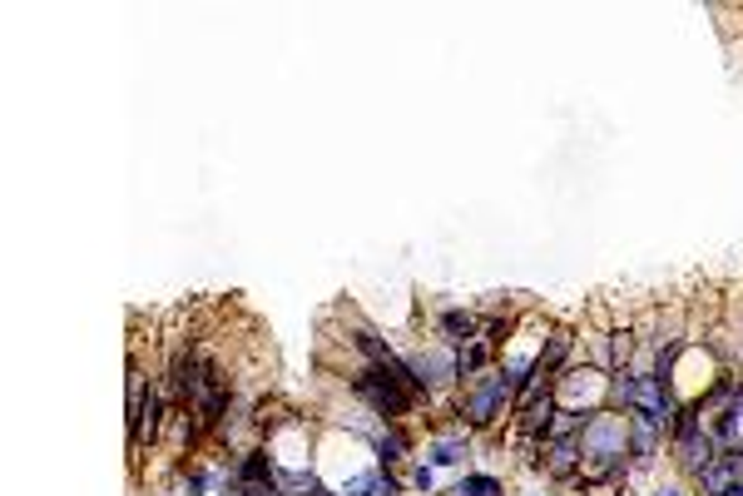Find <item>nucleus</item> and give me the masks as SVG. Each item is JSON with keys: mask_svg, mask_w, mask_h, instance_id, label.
I'll use <instances>...</instances> for the list:
<instances>
[{"mask_svg": "<svg viewBox=\"0 0 743 496\" xmlns=\"http://www.w3.org/2000/svg\"><path fill=\"white\" fill-rule=\"evenodd\" d=\"M516 388H520L516 372H506V367H491V372H481V378L466 388V398H461V417H466L471 427H486V422H496L500 407L516 398Z\"/></svg>", "mask_w": 743, "mask_h": 496, "instance_id": "1", "label": "nucleus"}, {"mask_svg": "<svg viewBox=\"0 0 743 496\" xmlns=\"http://www.w3.org/2000/svg\"><path fill=\"white\" fill-rule=\"evenodd\" d=\"M352 392H357L377 417H406V412L416 407V392L397 388V382L382 378L377 367H372V372H357V378H352Z\"/></svg>", "mask_w": 743, "mask_h": 496, "instance_id": "2", "label": "nucleus"}, {"mask_svg": "<svg viewBox=\"0 0 743 496\" xmlns=\"http://www.w3.org/2000/svg\"><path fill=\"white\" fill-rule=\"evenodd\" d=\"M733 482H743V452L739 447H729V452H719L709 466L699 472V486H704V496H723Z\"/></svg>", "mask_w": 743, "mask_h": 496, "instance_id": "3", "label": "nucleus"}, {"mask_svg": "<svg viewBox=\"0 0 743 496\" xmlns=\"http://www.w3.org/2000/svg\"><path fill=\"white\" fill-rule=\"evenodd\" d=\"M273 462H268L263 452H248L243 462H238V486H263V482H273Z\"/></svg>", "mask_w": 743, "mask_h": 496, "instance_id": "4", "label": "nucleus"}, {"mask_svg": "<svg viewBox=\"0 0 743 496\" xmlns=\"http://www.w3.org/2000/svg\"><path fill=\"white\" fill-rule=\"evenodd\" d=\"M629 437H635V452L645 457H654V437H659V422H649V417H639V412H629Z\"/></svg>", "mask_w": 743, "mask_h": 496, "instance_id": "5", "label": "nucleus"}, {"mask_svg": "<svg viewBox=\"0 0 743 496\" xmlns=\"http://www.w3.org/2000/svg\"><path fill=\"white\" fill-rule=\"evenodd\" d=\"M575 462H585L580 442H551V476H565Z\"/></svg>", "mask_w": 743, "mask_h": 496, "instance_id": "6", "label": "nucleus"}, {"mask_svg": "<svg viewBox=\"0 0 743 496\" xmlns=\"http://www.w3.org/2000/svg\"><path fill=\"white\" fill-rule=\"evenodd\" d=\"M570 343H575V338H570V333H565V328H560V333H551V347H545V353H541V357H535V363H541V367H545V378H551L555 367H560V357H565V353H570Z\"/></svg>", "mask_w": 743, "mask_h": 496, "instance_id": "7", "label": "nucleus"}, {"mask_svg": "<svg viewBox=\"0 0 743 496\" xmlns=\"http://www.w3.org/2000/svg\"><path fill=\"white\" fill-rule=\"evenodd\" d=\"M486 357H491V343H466L457 353V372H461V378H471V372H481V363H486Z\"/></svg>", "mask_w": 743, "mask_h": 496, "instance_id": "8", "label": "nucleus"}, {"mask_svg": "<svg viewBox=\"0 0 743 496\" xmlns=\"http://www.w3.org/2000/svg\"><path fill=\"white\" fill-rule=\"evenodd\" d=\"M441 328L451 333V343H461V347H466L471 338H476V318H471V313H446V318H441Z\"/></svg>", "mask_w": 743, "mask_h": 496, "instance_id": "9", "label": "nucleus"}, {"mask_svg": "<svg viewBox=\"0 0 743 496\" xmlns=\"http://www.w3.org/2000/svg\"><path fill=\"white\" fill-rule=\"evenodd\" d=\"M451 496H500V482L496 476H466Z\"/></svg>", "mask_w": 743, "mask_h": 496, "instance_id": "10", "label": "nucleus"}, {"mask_svg": "<svg viewBox=\"0 0 743 496\" xmlns=\"http://www.w3.org/2000/svg\"><path fill=\"white\" fill-rule=\"evenodd\" d=\"M551 417H555V402H551V398L535 402V407L525 412V432H545V427H551Z\"/></svg>", "mask_w": 743, "mask_h": 496, "instance_id": "11", "label": "nucleus"}, {"mask_svg": "<svg viewBox=\"0 0 743 496\" xmlns=\"http://www.w3.org/2000/svg\"><path fill=\"white\" fill-rule=\"evenodd\" d=\"M377 452H382V457H387V462H397V457H402V452H406V437H402V432H387L382 442H377Z\"/></svg>", "mask_w": 743, "mask_h": 496, "instance_id": "12", "label": "nucleus"}, {"mask_svg": "<svg viewBox=\"0 0 743 496\" xmlns=\"http://www.w3.org/2000/svg\"><path fill=\"white\" fill-rule=\"evenodd\" d=\"M431 462H457V442H441V447H436V452H431Z\"/></svg>", "mask_w": 743, "mask_h": 496, "instance_id": "13", "label": "nucleus"}, {"mask_svg": "<svg viewBox=\"0 0 743 496\" xmlns=\"http://www.w3.org/2000/svg\"><path fill=\"white\" fill-rule=\"evenodd\" d=\"M629 347H635V343H629V333H615V357H619V363L629 357Z\"/></svg>", "mask_w": 743, "mask_h": 496, "instance_id": "14", "label": "nucleus"}, {"mask_svg": "<svg viewBox=\"0 0 743 496\" xmlns=\"http://www.w3.org/2000/svg\"><path fill=\"white\" fill-rule=\"evenodd\" d=\"M723 496H743V482H733V486H729V492H723Z\"/></svg>", "mask_w": 743, "mask_h": 496, "instance_id": "15", "label": "nucleus"}, {"mask_svg": "<svg viewBox=\"0 0 743 496\" xmlns=\"http://www.w3.org/2000/svg\"><path fill=\"white\" fill-rule=\"evenodd\" d=\"M659 496H679V492H659Z\"/></svg>", "mask_w": 743, "mask_h": 496, "instance_id": "16", "label": "nucleus"}]
</instances>
